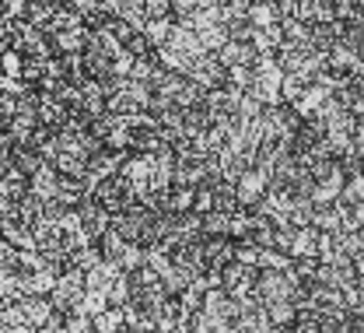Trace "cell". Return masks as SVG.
I'll use <instances>...</instances> for the list:
<instances>
[{
    "mask_svg": "<svg viewBox=\"0 0 364 333\" xmlns=\"http://www.w3.org/2000/svg\"><path fill=\"white\" fill-rule=\"evenodd\" d=\"M49 305L56 316H70V312H81V302H85V274L67 267L53 278V287L46 291Z\"/></svg>",
    "mask_w": 364,
    "mask_h": 333,
    "instance_id": "6da1fadb",
    "label": "cell"
},
{
    "mask_svg": "<svg viewBox=\"0 0 364 333\" xmlns=\"http://www.w3.org/2000/svg\"><path fill=\"white\" fill-rule=\"evenodd\" d=\"M252 295L259 298V305L291 298V295H294V274H291V267H280V270H256Z\"/></svg>",
    "mask_w": 364,
    "mask_h": 333,
    "instance_id": "7a4b0ae2",
    "label": "cell"
},
{
    "mask_svg": "<svg viewBox=\"0 0 364 333\" xmlns=\"http://www.w3.org/2000/svg\"><path fill=\"white\" fill-rule=\"evenodd\" d=\"M252 285H256V267L238 263V260H228L225 267H221V291H225L231 302L249 298V295H252Z\"/></svg>",
    "mask_w": 364,
    "mask_h": 333,
    "instance_id": "3957f363",
    "label": "cell"
},
{
    "mask_svg": "<svg viewBox=\"0 0 364 333\" xmlns=\"http://www.w3.org/2000/svg\"><path fill=\"white\" fill-rule=\"evenodd\" d=\"M186 78H189V85H196L200 92H210V88H221V85H225V67L218 63L214 53H203V56H196V60L186 67Z\"/></svg>",
    "mask_w": 364,
    "mask_h": 333,
    "instance_id": "277c9868",
    "label": "cell"
},
{
    "mask_svg": "<svg viewBox=\"0 0 364 333\" xmlns=\"http://www.w3.org/2000/svg\"><path fill=\"white\" fill-rule=\"evenodd\" d=\"M270 186V179H267V172L263 169H256V165H249V169H242L235 179H231V190H235V200L242 204V207H252L263 193Z\"/></svg>",
    "mask_w": 364,
    "mask_h": 333,
    "instance_id": "5b68a950",
    "label": "cell"
},
{
    "mask_svg": "<svg viewBox=\"0 0 364 333\" xmlns=\"http://www.w3.org/2000/svg\"><path fill=\"white\" fill-rule=\"evenodd\" d=\"M91 196L109 211V214H116V211H123L130 200H136L134 193H130V186L119 179V176H109V179H102V183H95L91 186Z\"/></svg>",
    "mask_w": 364,
    "mask_h": 333,
    "instance_id": "8992f818",
    "label": "cell"
},
{
    "mask_svg": "<svg viewBox=\"0 0 364 333\" xmlns=\"http://www.w3.org/2000/svg\"><path fill=\"white\" fill-rule=\"evenodd\" d=\"M74 211H77L81 232L88 236V242H95V238H98L102 232H105V228H109V218H112V214H109V211H105V207H102V204H98V200H95L91 193L85 196V200H81V204H77V207H74Z\"/></svg>",
    "mask_w": 364,
    "mask_h": 333,
    "instance_id": "52a82bcc",
    "label": "cell"
},
{
    "mask_svg": "<svg viewBox=\"0 0 364 333\" xmlns=\"http://www.w3.org/2000/svg\"><path fill=\"white\" fill-rule=\"evenodd\" d=\"M67 120H70V112H67V105H63L60 98L36 92V123H39L43 130H53V134H56Z\"/></svg>",
    "mask_w": 364,
    "mask_h": 333,
    "instance_id": "ba28073f",
    "label": "cell"
},
{
    "mask_svg": "<svg viewBox=\"0 0 364 333\" xmlns=\"http://www.w3.org/2000/svg\"><path fill=\"white\" fill-rule=\"evenodd\" d=\"M214 56H218V63H221L225 70H231V67H249L259 53L249 46L245 39H225L221 46L214 49Z\"/></svg>",
    "mask_w": 364,
    "mask_h": 333,
    "instance_id": "9c48e42d",
    "label": "cell"
},
{
    "mask_svg": "<svg viewBox=\"0 0 364 333\" xmlns=\"http://www.w3.org/2000/svg\"><path fill=\"white\" fill-rule=\"evenodd\" d=\"M14 309L21 312V319H25L32 330H39L46 319L53 316V305H49V298H46V295H21V298L14 302Z\"/></svg>",
    "mask_w": 364,
    "mask_h": 333,
    "instance_id": "30bf717a",
    "label": "cell"
},
{
    "mask_svg": "<svg viewBox=\"0 0 364 333\" xmlns=\"http://www.w3.org/2000/svg\"><path fill=\"white\" fill-rule=\"evenodd\" d=\"M200 253H203V263L207 267H225L228 260L235 256V242L228 236H203L200 238Z\"/></svg>",
    "mask_w": 364,
    "mask_h": 333,
    "instance_id": "8fae6325",
    "label": "cell"
},
{
    "mask_svg": "<svg viewBox=\"0 0 364 333\" xmlns=\"http://www.w3.org/2000/svg\"><path fill=\"white\" fill-rule=\"evenodd\" d=\"M56 179H60V172L43 162L32 176H28V183H25V193H32V196H39V200H53L56 196Z\"/></svg>",
    "mask_w": 364,
    "mask_h": 333,
    "instance_id": "7c38bea8",
    "label": "cell"
},
{
    "mask_svg": "<svg viewBox=\"0 0 364 333\" xmlns=\"http://www.w3.org/2000/svg\"><path fill=\"white\" fill-rule=\"evenodd\" d=\"M245 25L249 28H277L280 25V11L273 7V0H249Z\"/></svg>",
    "mask_w": 364,
    "mask_h": 333,
    "instance_id": "4fadbf2b",
    "label": "cell"
},
{
    "mask_svg": "<svg viewBox=\"0 0 364 333\" xmlns=\"http://www.w3.org/2000/svg\"><path fill=\"white\" fill-rule=\"evenodd\" d=\"M172 28H176V18H144L140 36L147 39V46H151V49H161L165 43H168Z\"/></svg>",
    "mask_w": 364,
    "mask_h": 333,
    "instance_id": "5bb4252c",
    "label": "cell"
},
{
    "mask_svg": "<svg viewBox=\"0 0 364 333\" xmlns=\"http://www.w3.org/2000/svg\"><path fill=\"white\" fill-rule=\"evenodd\" d=\"M85 39H88V28H67V32H56V36H49L53 56L81 53V49H85Z\"/></svg>",
    "mask_w": 364,
    "mask_h": 333,
    "instance_id": "9a60e30c",
    "label": "cell"
},
{
    "mask_svg": "<svg viewBox=\"0 0 364 333\" xmlns=\"http://www.w3.org/2000/svg\"><path fill=\"white\" fill-rule=\"evenodd\" d=\"M91 330L95 333H119L123 330V305H102L91 312Z\"/></svg>",
    "mask_w": 364,
    "mask_h": 333,
    "instance_id": "2e32d148",
    "label": "cell"
},
{
    "mask_svg": "<svg viewBox=\"0 0 364 333\" xmlns=\"http://www.w3.org/2000/svg\"><path fill=\"white\" fill-rule=\"evenodd\" d=\"M263 312H267V323L270 327H291L294 323V302L291 298H280V302H267L263 305Z\"/></svg>",
    "mask_w": 364,
    "mask_h": 333,
    "instance_id": "e0dca14e",
    "label": "cell"
},
{
    "mask_svg": "<svg viewBox=\"0 0 364 333\" xmlns=\"http://www.w3.org/2000/svg\"><path fill=\"white\" fill-rule=\"evenodd\" d=\"M21 295H25L21 291V278L14 270H0V309L4 305H14Z\"/></svg>",
    "mask_w": 364,
    "mask_h": 333,
    "instance_id": "ac0fdd59",
    "label": "cell"
},
{
    "mask_svg": "<svg viewBox=\"0 0 364 333\" xmlns=\"http://www.w3.org/2000/svg\"><path fill=\"white\" fill-rule=\"evenodd\" d=\"M168 214H193V190L168 186Z\"/></svg>",
    "mask_w": 364,
    "mask_h": 333,
    "instance_id": "d6986e66",
    "label": "cell"
},
{
    "mask_svg": "<svg viewBox=\"0 0 364 333\" xmlns=\"http://www.w3.org/2000/svg\"><path fill=\"white\" fill-rule=\"evenodd\" d=\"M210 4H218V0H172V18H176V21H186V18H193L196 11H203V7H210Z\"/></svg>",
    "mask_w": 364,
    "mask_h": 333,
    "instance_id": "ffe728a7",
    "label": "cell"
},
{
    "mask_svg": "<svg viewBox=\"0 0 364 333\" xmlns=\"http://www.w3.org/2000/svg\"><path fill=\"white\" fill-rule=\"evenodd\" d=\"M144 18H172V0H144Z\"/></svg>",
    "mask_w": 364,
    "mask_h": 333,
    "instance_id": "44dd1931",
    "label": "cell"
},
{
    "mask_svg": "<svg viewBox=\"0 0 364 333\" xmlns=\"http://www.w3.org/2000/svg\"><path fill=\"white\" fill-rule=\"evenodd\" d=\"M11 147H14V141L0 130V165H4V162H11Z\"/></svg>",
    "mask_w": 364,
    "mask_h": 333,
    "instance_id": "7402d4cb",
    "label": "cell"
},
{
    "mask_svg": "<svg viewBox=\"0 0 364 333\" xmlns=\"http://www.w3.org/2000/svg\"><path fill=\"white\" fill-rule=\"evenodd\" d=\"M333 333H364V330H354V327H340V330H333Z\"/></svg>",
    "mask_w": 364,
    "mask_h": 333,
    "instance_id": "603a6c76",
    "label": "cell"
},
{
    "mask_svg": "<svg viewBox=\"0 0 364 333\" xmlns=\"http://www.w3.org/2000/svg\"><path fill=\"white\" fill-rule=\"evenodd\" d=\"M277 333H298V330H294V327H280Z\"/></svg>",
    "mask_w": 364,
    "mask_h": 333,
    "instance_id": "cb8c5ba5",
    "label": "cell"
},
{
    "mask_svg": "<svg viewBox=\"0 0 364 333\" xmlns=\"http://www.w3.org/2000/svg\"><path fill=\"white\" fill-rule=\"evenodd\" d=\"M218 4H249V0H218Z\"/></svg>",
    "mask_w": 364,
    "mask_h": 333,
    "instance_id": "d4e9b609",
    "label": "cell"
},
{
    "mask_svg": "<svg viewBox=\"0 0 364 333\" xmlns=\"http://www.w3.org/2000/svg\"><path fill=\"white\" fill-rule=\"evenodd\" d=\"M0 53H4V49H0Z\"/></svg>",
    "mask_w": 364,
    "mask_h": 333,
    "instance_id": "484cf974",
    "label": "cell"
}]
</instances>
